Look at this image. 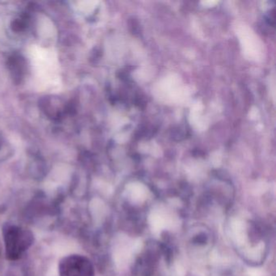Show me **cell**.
I'll use <instances>...</instances> for the list:
<instances>
[{
    "mask_svg": "<svg viewBox=\"0 0 276 276\" xmlns=\"http://www.w3.org/2000/svg\"><path fill=\"white\" fill-rule=\"evenodd\" d=\"M33 234L30 230L22 227L7 224L3 228L6 257L15 261L20 259L33 243Z\"/></svg>",
    "mask_w": 276,
    "mask_h": 276,
    "instance_id": "obj_1",
    "label": "cell"
},
{
    "mask_svg": "<svg viewBox=\"0 0 276 276\" xmlns=\"http://www.w3.org/2000/svg\"><path fill=\"white\" fill-rule=\"evenodd\" d=\"M59 276H94L93 265L83 255L64 257L59 264Z\"/></svg>",
    "mask_w": 276,
    "mask_h": 276,
    "instance_id": "obj_2",
    "label": "cell"
},
{
    "mask_svg": "<svg viewBox=\"0 0 276 276\" xmlns=\"http://www.w3.org/2000/svg\"><path fill=\"white\" fill-rule=\"evenodd\" d=\"M8 64L9 68L13 74V78H15V80L18 79V81H20L22 79V76L24 74V66H25L24 59L20 56L14 55L9 59Z\"/></svg>",
    "mask_w": 276,
    "mask_h": 276,
    "instance_id": "obj_3",
    "label": "cell"
},
{
    "mask_svg": "<svg viewBox=\"0 0 276 276\" xmlns=\"http://www.w3.org/2000/svg\"><path fill=\"white\" fill-rule=\"evenodd\" d=\"M26 26L27 23L24 19H16L12 24L13 30L17 31V32L23 30V29L26 28Z\"/></svg>",
    "mask_w": 276,
    "mask_h": 276,
    "instance_id": "obj_4",
    "label": "cell"
},
{
    "mask_svg": "<svg viewBox=\"0 0 276 276\" xmlns=\"http://www.w3.org/2000/svg\"><path fill=\"white\" fill-rule=\"evenodd\" d=\"M0 145H1V144H0Z\"/></svg>",
    "mask_w": 276,
    "mask_h": 276,
    "instance_id": "obj_5",
    "label": "cell"
}]
</instances>
